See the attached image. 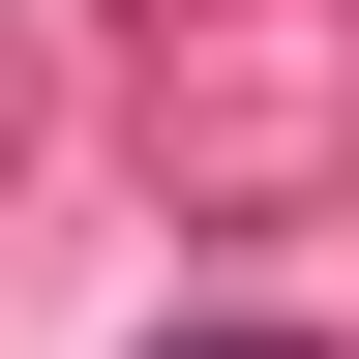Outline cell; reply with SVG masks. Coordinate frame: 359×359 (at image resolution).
Masks as SVG:
<instances>
[{
    "instance_id": "6da1fadb",
    "label": "cell",
    "mask_w": 359,
    "mask_h": 359,
    "mask_svg": "<svg viewBox=\"0 0 359 359\" xmlns=\"http://www.w3.org/2000/svg\"><path fill=\"white\" fill-rule=\"evenodd\" d=\"M210 359H269V330H210Z\"/></svg>"
}]
</instances>
